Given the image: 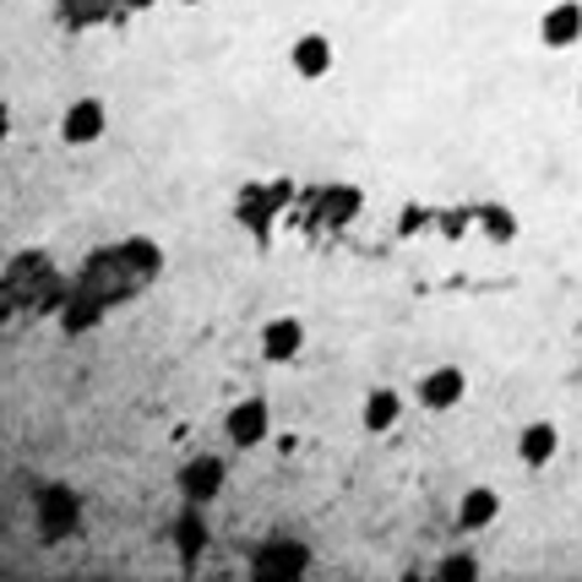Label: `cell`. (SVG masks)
Returning a JSON list of instances; mask_svg holds the SVG:
<instances>
[{"mask_svg": "<svg viewBox=\"0 0 582 582\" xmlns=\"http://www.w3.org/2000/svg\"><path fill=\"white\" fill-rule=\"evenodd\" d=\"M60 137H66L71 147L99 142V137H104V104H99V99H82V104H71V115H66Z\"/></svg>", "mask_w": 582, "mask_h": 582, "instance_id": "6da1fadb", "label": "cell"}, {"mask_svg": "<svg viewBox=\"0 0 582 582\" xmlns=\"http://www.w3.org/2000/svg\"><path fill=\"white\" fill-rule=\"evenodd\" d=\"M539 33H545V44H550V49H567V44H578V38H582V5H578V0H561V5H550Z\"/></svg>", "mask_w": 582, "mask_h": 582, "instance_id": "7a4b0ae2", "label": "cell"}, {"mask_svg": "<svg viewBox=\"0 0 582 582\" xmlns=\"http://www.w3.org/2000/svg\"><path fill=\"white\" fill-rule=\"evenodd\" d=\"M180 490H185L191 501H213V495L224 490V463H218V457H196V463H185Z\"/></svg>", "mask_w": 582, "mask_h": 582, "instance_id": "3957f363", "label": "cell"}, {"mask_svg": "<svg viewBox=\"0 0 582 582\" xmlns=\"http://www.w3.org/2000/svg\"><path fill=\"white\" fill-rule=\"evenodd\" d=\"M262 436H267V403L251 398V403H240V409L229 414V441H235V446H256Z\"/></svg>", "mask_w": 582, "mask_h": 582, "instance_id": "277c9868", "label": "cell"}, {"mask_svg": "<svg viewBox=\"0 0 582 582\" xmlns=\"http://www.w3.org/2000/svg\"><path fill=\"white\" fill-rule=\"evenodd\" d=\"M463 370H452V365H441L436 376H425L420 381V398H425V409H457V398H463Z\"/></svg>", "mask_w": 582, "mask_h": 582, "instance_id": "5b68a950", "label": "cell"}, {"mask_svg": "<svg viewBox=\"0 0 582 582\" xmlns=\"http://www.w3.org/2000/svg\"><path fill=\"white\" fill-rule=\"evenodd\" d=\"M299 349H305V327H299V321H289V316H284V321H273V327L262 332V354H267V360H278V365H284V360H294Z\"/></svg>", "mask_w": 582, "mask_h": 582, "instance_id": "8992f818", "label": "cell"}, {"mask_svg": "<svg viewBox=\"0 0 582 582\" xmlns=\"http://www.w3.org/2000/svg\"><path fill=\"white\" fill-rule=\"evenodd\" d=\"M294 71H299V77H327V71H332V44H327L321 33H305V38L294 44Z\"/></svg>", "mask_w": 582, "mask_h": 582, "instance_id": "52a82bcc", "label": "cell"}, {"mask_svg": "<svg viewBox=\"0 0 582 582\" xmlns=\"http://www.w3.org/2000/svg\"><path fill=\"white\" fill-rule=\"evenodd\" d=\"M38 523H44V534H66L77 523V495L71 490H49L38 501Z\"/></svg>", "mask_w": 582, "mask_h": 582, "instance_id": "ba28073f", "label": "cell"}, {"mask_svg": "<svg viewBox=\"0 0 582 582\" xmlns=\"http://www.w3.org/2000/svg\"><path fill=\"white\" fill-rule=\"evenodd\" d=\"M556 446H561V431H556V425H528L523 441H517V452H523L528 468H545V463L556 457Z\"/></svg>", "mask_w": 582, "mask_h": 582, "instance_id": "9c48e42d", "label": "cell"}, {"mask_svg": "<svg viewBox=\"0 0 582 582\" xmlns=\"http://www.w3.org/2000/svg\"><path fill=\"white\" fill-rule=\"evenodd\" d=\"M398 392H370L365 398V431H392L398 425Z\"/></svg>", "mask_w": 582, "mask_h": 582, "instance_id": "30bf717a", "label": "cell"}, {"mask_svg": "<svg viewBox=\"0 0 582 582\" xmlns=\"http://www.w3.org/2000/svg\"><path fill=\"white\" fill-rule=\"evenodd\" d=\"M495 512H501L495 490H468V501H463V528H484V523H495Z\"/></svg>", "mask_w": 582, "mask_h": 582, "instance_id": "8fae6325", "label": "cell"}, {"mask_svg": "<svg viewBox=\"0 0 582 582\" xmlns=\"http://www.w3.org/2000/svg\"><path fill=\"white\" fill-rule=\"evenodd\" d=\"M305 567V550H278V556H262L256 561V572L267 578V572H299Z\"/></svg>", "mask_w": 582, "mask_h": 582, "instance_id": "7c38bea8", "label": "cell"}, {"mask_svg": "<svg viewBox=\"0 0 582 582\" xmlns=\"http://www.w3.org/2000/svg\"><path fill=\"white\" fill-rule=\"evenodd\" d=\"M484 229H490V240H512V213H501V207H484Z\"/></svg>", "mask_w": 582, "mask_h": 582, "instance_id": "4fadbf2b", "label": "cell"}, {"mask_svg": "<svg viewBox=\"0 0 582 582\" xmlns=\"http://www.w3.org/2000/svg\"><path fill=\"white\" fill-rule=\"evenodd\" d=\"M473 572H479V561H473V556H452V561L441 567V578H473Z\"/></svg>", "mask_w": 582, "mask_h": 582, "instance_id": "5bb4252c", "label": "cell"}, {"mask_svg": "<svg viewBox=\"0 0 582 582\" xmlns=\"http://www.w3.org/2000/svg\"><path fill=\"white\" fill-rule=\"evenodd\" d=\"M180 545H185V550H196V545H202V523H196V517H191V523H180Z\"/></svg>", "mask_w": 582, "mask_h": 582, "instance_id": "9a60e30c", "label": "cell"}, {"mask_svg": "<svg viewBox=\"0 0 582 582\" xmlns=\"http://www.w3.org/2000/svg\"><path fill=\"white\" fill-rule=\"evenodd\" d=\"M126 5H147V0H126Z\"/></svg>", "mask_w": 582, "mask_h": 582, "instance_id": "2e32d148", "label": "cell"}]
</instances>
